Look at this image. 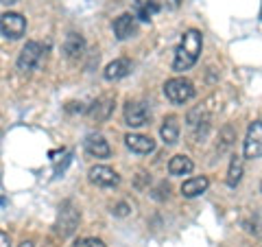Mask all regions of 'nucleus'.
<instances>
[{
    "label": "nucleus",
    "mask_w": 262,
    "mask_h": 247,
    "mask_svg": "<svg viewBox=\"0 0 262 247\" xmlns=\"http://www.w3.org/2000/svg\"><path fill=\"white\" fill-rule=\"evenodd\" d=\"M72 247H107L101 238H94V236H88V238H79V241H75V245Z\"/></svg>",
    "instance_id": "obj_21"
},
{
    "label": "nucleus",
    "mask_w": 262,
    "mask_h": 247,
    "mask_svg": "<svg viewBox=\"0 0 262 247\" xmlns=\"http://www.w3.org/2000/svg\"><path fill=\"white\" fill-rule=\"evenodd\" d=\"M253 228H249L251 232H256L258 236H262V217H253V223H251Z\"/></svg>",
    "instance_id": "obj_24"
},
{
    "label": "nucleus",
    "mask_w": 262,
    "mask_h": 247,
    "mask_svg": "<svg viewBox=\"0 0 262 247\" xmlns=\"http://www.w3.org/2000/svg\"><path fill=\"white\" fill-rule=\"evenodd\" d=\"M131 7H134V15L142 22H149L160 11L158 0H131Z\"/></svg>",
    "instance_id": "obj_13"
},
{
    "label": "nucleus",
    "mask_w": 262,
    "mask_h": 247,
    "mask_svg": "<svg viewBox=\"0 0 262 247\" xmlns=\"http://www.w3.org/2000/svg\"><path fill=\"white\" fill-rule=\"evenodd\" d=\"M260 193H262V182H260Z\"/></svg>",
    "instance_id": "obj_28"
},
{
    "label": "nucleus",
    "mask_w": 262,
    "mask_h": 247,
    "mask_svg": "<svg viewBox=\"0 0 262 247\" xmlns=\"http://www.w3.org/2000/svg\"><path fill=\"white\" fill-rule=\"evenodd\" d=\"M112 112H114V98L112 96H101L98 101H94L92 105H90L88 116L92 120H96V122H103V120H107L112 116Z\"/></svg>",
    "instance_id": "obj_10"
},
{
    "label": "nucleus",
    "mask_w": 262,
    "mask_h": 247,
    "mask_svg": "<svg viewBox=\"0 0 262 247\" xmlns=\"http://www.w3.org/2000/svg\"><path fill=\"white\" fill-rule=\"evenodd\" d=\"M90 182L96 184V186H101V188H114V186L120 184V175L114 169L98 164V167L90 169Z\"/></svg>",
    "instance_id": "obj_7"
},
{
    "label": "nucleus",
    "mask_w": 262,
    "mask_h": 247,
    "mask_svg": "<svg viewBox=\"0 0 262 247\" xmlns=\"http://www.w3.org/2000/svg\"><path fill=\"white\" fill-rule=\"evenodd\" d=\"M136 31H138V24L134 13H122L114 20V35L118 39H129L131 35H136Z\"/></svg>",
    "instance_id": "obj_9"
},
{
    "label": "nucleus",
    "mask_w": 262,
    "mask_h": 247,
    "mask_svg": "<svg viewBox=\"0 0 262 247\" xmlns=\"http://www.w3.org/2000/svg\"><path fill=\"white\" fill-rule=\"evenodd\" d=\"M0 31H3V35L7 39H20L24 35V31H27V20L22 18L20 13H3V18H0Z\"/></svg>",
    "instance_id": "obj_4"
},
{
    "label": "nucleus",
    "mask_w": 262,
    "mask_h": 247,
    "mask_svg": "<svg viewBox=\"0 0 262 247\" xmlns=\"http://www.w3.org/2000/svg\"><path fill=\"white\" fill-rule=\"evenodd\" d=\"M83 48H85L83 35H79V33H68V37H66V42H63L66 57H68V59H77V57L83 55Z\"/></svg>",
    "instance_id": "obj_15"
},
{
    "label": "nucleus",
    "mask_w": 262,
    "mask_h": 247,
    "mask_svg": "<svg viewBox=\"0 0 262 247\" xmlns=\"http://www.w3.org/2000/svg\"><path fill=\"white\" fill-rule=\"evenodd\" d=\"M192 160L188 155H173L168 162V173L170 175H188L192 171Z\"/></svg>",
    "instance_id": "obj_18"
},
{
    "label": "nucleus",
    "mask_w": 262,
    "mask_h": 247,
    "mask_svg": "<svg viewBox=\"0 0 262 247\" xmlns=\"http://www.w3.org/2000/svg\"><path fill=\"white\" fill-rule=\"evenodd\" d=\"M168 191H170V188H168V184H160L158 188H155L153 197H155V199H164V197H168Z\"/></svg>",
    "instance_id": "obj_22"
},
{
    "label": "nucleus",
    "mask_w": 262,
    "mask_h": 247,
    "mask_svg": "<svg viewBox=\"0 0 262 247\" xmlns=\"http://www.w3.org/2000/svg\"><path fill=\"white\" fill-rule=\"evenodd\" d=\"M243 177V158L241 155H234L232 162H229V171H227V186L236 188Z\"/></svg>",
    "instance_id": "obj_19"
},
{
    "label": "nucleus",
    "mask_w": 262,
    "mask_h": 247,
    "mask_svg": "<svg viewBox=\"0 0 262 247\" xmlns=\"http://www.w3.org/2000/svg\"><path fill=\"white\" fill-rule=\"evenodd\" d=\"M129 203H118L116 205V208H114V215H116V217H127L129 215Z\"/></svg>",
    "instance_id": "obj_23"
},
{
    "label": "nucleus",
    "mask_w": 262,
    "mask_h": 247,
    "mask_svg": "<svg viewBox=\"0 0 262 247\" xmlns=\"http://www.w3.org/2000/svg\"><path fill=\"white\" fill-rule=\"evenodd\" d=\"M39 59H42V44L27 42V44H24V48L20 51V55H18V70L31 72L39 64Z\"/></svg>",
    "instance_id": "obj_6"
},
{
    "label": "nucleus",
    "mask_w": 262,
    "mask_h": 247,
    "mask_svg": "<svg viewBox=\"0 0 262 247\" xmlns=\"http://www.w3.org/2000/svg\"><path fill=\"white\" fill-rule=\"evenodd\" d=\"M160 136L164 140V145H175L179 140V122L175 116H168L164 118V125L160 129Z\"/></svg>",
    "instance_id": "obj_17"
},
{
    "label": "nucleus",
    "mask_w": 262,
    "mask_h": 247,
    "mask_svg": "<svg viewBox=\"0 0 262 247\" xmlns=\"http://www.w3.org/2000/svg\"><path fill=\"white\" fill-rule=\"evenodd\" d=\"M5 5H13V3H18V0H3Z\"/></svg>",
    "instance_id": "obj_27"
},
{
    "label": "nucleus",
    "mask_w": 262,
    "mask_h": 247,
    "mask_svg": "<svg viewBox=\"0 0 262 247\" xmlns=\"http://www.w3.org/2000/svg\"><path fill=\"white\" fill-rule=\"evenodd\" d=\"M151 118V110L146 108V103H138V101H134V103H127L125 105V122L129 127H142V125H146V120Z\"/></svg>",
    "instance_id": "obj_8"
},
{
    "label": "nucleus",
    "mask_w": 262,
    "mask_h": 247,
    "mask_svg": "<svg viewBox=\"0 0 262 247\" xmlns=\"http://www.w3.org/2000/svg\"><path fill=\"white\" fill-rule=\"evenodd\" d=\"M245 158H262V122L260 120H253L249 129H247V138H245Z\"/></svg>",
    "instance_id": "obj_5"
},
{
    "label": "nucleus",
    "mask_w": 262,
    "mask_h": 247,
    "mask_svg": "<svg viewBox=\"0 0 262 247\" xmlns=\"http://www.w3.org/2000/svg\"><path fill=\"white\" fill-rule=\"evenodd\" d=\"M234 138H236V134H234V127H229V125H227L223 131H221V138H219L221 142L216 145V151H219V153H225V151L229 149V147H232Z\"/></svg>",
    "instance_id": "obj_20"
},
{
    "label": "nucleus",
    "mask_w": 262,
    "mask_h": 247,
    "mask_svg": "<svg viewBox=\"0 0 262 247\" xmlns=\"http://www.w3.org/2000/svg\"><path fill=\"white\" fill-rule=\"evenodd\" d=\"M164 94H166V98L170 103L182 105V103H188L194 96V86L184 77H175V79H168L166 84H164Z\"/></svg>",
    "instance_id": "obj_2"
},
{
    "label": "nucleus",
    "mask_w": 262,
    "mask_h": 247,
    "mask_svg": "<svg viewBox=\"0 0 262 247\" xmlns=\"http://www.w3.org/2000/svg\"><path fill=\"white\" fill-rule=\"evenodd\" d=\"M125 145L129 151L140 153V155H149L155 151V140L149 136H140V134H129L125 138Z\"/></svg>",
    "instance_id": "obj_11"
},
{
    "label": "nucleus",
    "mask_w": 262,
    "mask_h": 247,
    "mask_svg": "<svg viewBox=\"0 0 262 247\" xmlns=\"http://www.w3.org/2000/svg\"><path fill=\"white\" fill-rule=\"evenodd\" d=\"M18 247H33V243H31V241H22Z\"/></svg>",
    "instance_id": "obj_26"
},
{
    "label": "nucleus",
    "mask_w": 262,
    "mask_h": 247,
    "mask_svg": "<svg viewBox=\"0 0 262 247\" xmlns=\"http://www.w3.org/2000/svg\"><path fill=\"white\" fill-rule=\"evenodd\" d=\"M0 247H9V236H7L5 232L0 234Z\"/></svg>",
    "instance_id": "obj_25"
},
{
    "label": "nucleus",
    "mask_w": 262,
    "mask_h": 247,
    "mask_svg": "<svg viewBox=\"0 0 262 247\" xmlns=\"http://www.w3.org/2000/svg\"><path fill=\"white\" fill-rule=\"evenodd\" d=\"M129 72H131V61L125 59V57H120V59H114L112 64H107V68H105V79L116 81V79L127 77Z\"/></svg>",
    "instance_id": "obj_16"
},
{
    "label": "nucleus",
    "mask_w": 262,
    "mask_h": 247,
    "mask_svg": "<svg viewBox=\"0 0 262 247\" xmlns=\"http://www.w3.org/2000/svg\"><path fill=\"white\" fill-rule=\"evenodd\" d=\"M85 151L90 155H94V158H110L112 155L107 140H105L101 134H90L85 138Z\"/></svg>",
    "instance_id": "obj_12"
},
{
    "label": "nucleus",
    "mask_w": 262,
    "mask_h": 247,
    "mask_svg": "<svg viewBox=\"0 0 262 247\" xmlns=\"http://www.w3.org/2000/svg\"><path fill=\"white\" fill-rule=\"evenodd\" d=\"M201 46H203V39H201V33L196 29H190L184 33L182 42H179L177 51H175V59H173V70L182 72V70H188L192 68L196 64L201 55Z\"/></svg>",
    "instance_id": "obj_1"
},
{
    "label": "nucleus",
    "mask_w": 262,
    "mask_h": 247,
    "mask_svg": "<svg viewBox=\"0 0 262 247\" xmlns=\"http://www.w3.org/2000/svg\"><path fill=\"white\" fill-rule=\"evenodd\" d=\"M79 228V210L72 205V201H63L57 215V234L70 236L75 234Z\"/></svg>",
    "instance_id": "obj_3"
},
{
    "label": "nucleus",
    "mask_w": 262,
    "mask_h": 247,
    "mask_svg": "<svg viewBox=\"0 0 262 247\" xmlns=\"http://www.w3.org/2000/svg\"><path fill=\"white\" fill-rule=\"evenodd\" d=\"M208 186H210V179L208 177H190V179H186V182L182 184V195L188 197V199H192V197H199L208 191Z\"/></svg>",
    "instance_id": "obj_14"
}]
</instances>
